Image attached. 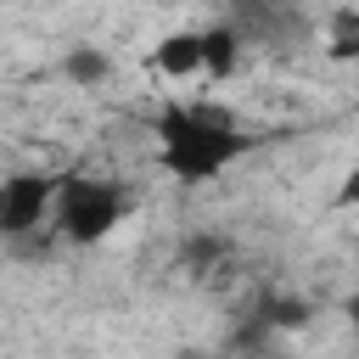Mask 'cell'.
<instances>
[{
    "instance_id": "cell-2",
    "label": "cell",
    "mask_w": 359,
    "mask_h": 359,
    "mask_svg": "<svg viewBox=\"0 0 359 359\" xmlns=\"http://www.w3.org/2000/svg\"><path fill=\"white\" fill-rule=\"evenodd\" d=\"M337 208H359V163L342 168V185H337Z\"/></svg>"
},
{
    "instance_id": "cell-1",
    "label": "cell",
    "mask_w": 359,
    "mask_h": 359,
    "mask_svg": "<svg viewBox=\"0 0 359 359\" xmlns=\"http://www.w3.org/2000/svg\"><path fill=\"white\" fill-rule=\"evenodd\" d=\"M151 73L157 79H196L208 73V50H202V34L196 28H168L157 45H151Z\"/></svg>"
}]
</instances>
